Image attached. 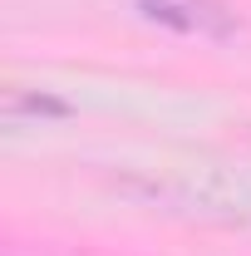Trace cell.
Here are the masks:
<instances>
[{"mask_svg":"<svg viewBox=\"0 0 251 256\" xmlns=\"http://www.w3.org/2000/svg\"><path fill=\"white\" fill-rule=\"evenodd\" d=\"M133 10L148 15L153 25L197 34V40H232L236 34V15L222 0H133Z\"/></svg>","mask_w":251,"mask_h":256,"instance_id":"obj_1","label":"cell"}]
</instances>
